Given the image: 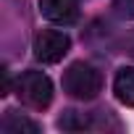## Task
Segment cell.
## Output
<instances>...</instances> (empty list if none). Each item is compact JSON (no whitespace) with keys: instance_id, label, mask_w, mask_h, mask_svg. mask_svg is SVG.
Masks as SVG:
<instances>
[{"instance_id":"8992f818","label":"cell","mask_w":134,"mask_h":134,"mask_svg":"<svg viewBox=\"0 0 134 134\" xmlns=\"http://www.w3.org/2000/svg\"><path fill=\"white\" fill-rule=\"evenodd\" d=\"M113 92L118 97V103L134 108V69H121L113 79Z\"/></svg>"},{"instance_id":"9c48e42d","label":"cell","mask_w":134,"mask_h":134,"mask_svg":"<svg viewBox=\"0 0 134 134\" xmlns=\"http://www.w3.org/2000/svg\"><path fill=\"white\" fill-rule=\"evenodd\" d=\"M124 47H126V53H129V55L134 58V34H129V40L124 42Z\"/></svg>"},{"instance_id":"277c9868","label":"cell","mask_w":134,"mask_h":134,"mask_svg":"<svg viewBox=\"0 0 134 134\" xmlns=\"http://www.w3.org/2000/svg\"><path fill=\"white\" fill-rule=\"evenodd\" d=\"M40 13L53 24L69 26L79 19V3L76 0H40Z\"/></svg>"},{"instance_id":"6da1fadb","label":"cell","mask_w":134,"mask_h":134,"mask_svg":"<svg viewBox=\"0 0 134 134\" xmlns=\"http://www.w3.org/2000/svg\"><path fill=\"white\" fill-rule=\"evenodd\" d=\"M103 90V74L95 66L76 60L63 71V92L76 100H95Z\"/></svg>"},{"instance_id":"ba28073f","label":"cell","mask_w":134,"mask_h":134,"mask_svg":"<svg viewBox=\"0 0 134 134\" xmlns=\"http://www.w3.org/2000/svg\"><path fill=\"white\" fill-rule=\"evenodd\" d=\"M113 11L121 19H134V0H113Z\"/></svg>"},{"instance_id":"3957f363","label":"cell","mask_w":134,"mask_h":134,"mask_svg":"<svg viewBox=\"0 0 134 134\" xmlns=\"http://www.w3.org/2000/svg\"><path fill=\"white\" fill-rule=\"evenodd\" d=\"M69 50H71L69 34H63L58 29H42L34 37V55L42 63H58V60H63V55Z\"/></svg>"},{"instance_id":"5b68a950","label":"cell","mask_w":134,"mask_h":134,"mask_svg":"<svg viewBox=\"0 0 134 134\" xmlns=\"http://www.w3.org/2000/svg\"><path fill=\"white\" fill-rule=\"evenodd\" d=\"M0 129H3V134H37L40 124L26 118V116H19L16 110H5L3 121H0Z\"/></svg>"},{"instance_id":"52a82bcc","label":"cell","mask_w":134,"mask_h":134,"mask_svg":"<svg viewBox=\"0 0 134 134\" xmlns=\"http://www.w3.org/2000/svg\"><path fill=\"white\" fill-rule=\"evenodd\" d=\"M58 126L66 131H82V129H92V116H84L79 110H66L58 118Z\"/></svg>"},{"instance_id":"7a4b0ae2","label":"cell","mask_w":134,"mask_h":134,"mask_svg":"<svg viewBox=\"0 0 134 134\" xmlns=\"http://www.w3.org/2000/svg\"><path fill=\"white\" fill-rule=\"evenodd\" d=\"M16 95L24 105L42 110L53 103V82L42 71H24L16 79Z\"/></svg>"}]
</instances>
